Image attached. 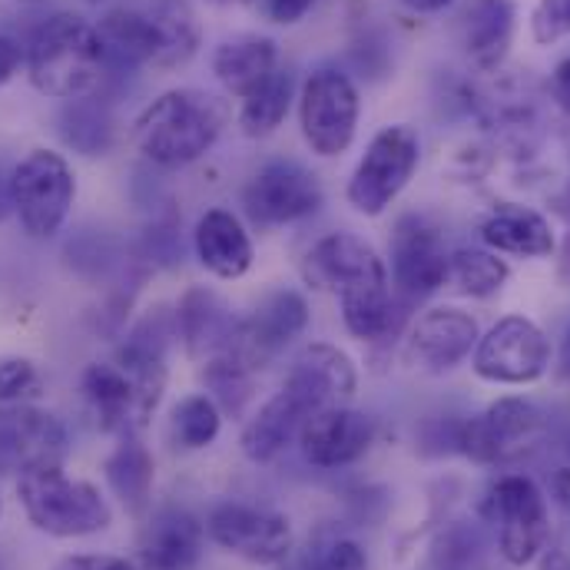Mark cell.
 <instances>
[{"instance_id":"14","label":"cell","mask_w":570,"mask_h":570,"mask_svg":"<svg viewBox=\"0 0 570 570\" xmlns=\"http://www.w3.org/2000/svg\"><path fill=\"white\" fill-rule=\"evenodd\" d=\"M392 285L405 302H422L448 283L451 256L441 229L425 216H402L392 233Z\"/></svg>"},{"instance_id":"29","label":"cell","mask_w":570,"mask_h":570,"mask_svg":"<svg viewBox=\"0 0 570 570\" xmlns=\"http://www.w3.org/2000/svg\"><path fill=\"white\" fill-rule=\"evenodd\" d=\"M149 10L159 23V37H163L159 70H173V67L189 63L199 50V40H203V27H199L193 3L189 0H153Z\"/></svg>"},{"instance_id":"38","label":"cell","mask_w":570,"mask_h":570,"mask_svg":"<svg viewBox=\"0 0 570 570\" xmlns=\"http://www.w3.org/2000/svg\"><path fill=\"white\" fill-rule=\"evenodd\" d=\"M53 570H134V564L114 554H73L63 558Z\"/></svg>"},{"instance_id":"22","label":"cell","mask_w":570,"mask_h":570,"mask_svg":"<svg viewBox=\"0 0 570 570\" xmlns=\"http://www.w3.org/2000/svg\"><path fill=\"white\" fill-rule=\"evenodd\" d=\"M514 0H468L458 13V37L478 70H498L514 40Z\"/></svg>"},{"instance_id":"44","label":"cell","mask_w":570,"mask_h":570,"mask_svg":"<svg viewBox=\"0 0 570 570\" xmlns=\"http://www.w3.org/2000/svg\"><path fill=\"white\" fill-rule=\"evenodd\" d=\"M541 570H570V561L561 554V551H548L544 554V564H541Z\"/></svg>"},{"instance_id":"34","label":"cell","mask_w":570,"mask_h":570,"mask_svg":"<svg viewBox=\"0 0 570 570\" xmlns=\"http://www.w3.org/2000/svg\"><path fill=\"white\" fill-rule=\"evenodd\" d=\"M434 568L438 570H488L484 541L471 524H454L434 544Z\"/></svg>"},{"instance_id":"47","label":"cell","mask_w":570,"mask_h":570,"mask_svg":"<svg viewBox=\"0 0 570 570\" xmlns=\"http://www.w3.org/2000/svg\"><path fill=\"white\" fill-rule=\"evenodd\" d=\"M90 3H97V7H124L127 0H90Z\"/></svg>"},{"instance_id":"35","label":"cell","mask_w":570,"mask_h":570,"mask_svg":"<svg viewBox=\"0 0 570 570\" xmlns=\"http://www.w3.org/2000/svg\"><path fill=\"white\" fill-rule=\"evenodd\" d=\"M43 389V379L30 358H0V405H27Z\"/></svg>"},{"instance_id":"40","label":"cell","mask_w":570,"mask_h":570,"mask_svg":"<svg viewBox=\"0 0 570 570\" xmlns=\"http://www.w3.org/2000/svg\"><path fill=\"white\" fill-rule=\"evenodd\" d=\"M20 63H23L20 47H17L13 40L0 37V87H3L7 80H13V73L20 70Z\"/></svg>"},{"instance_id":"18","label":"cell","mask_w":570,"mask_h":570,"mask_svg":"<svg viewBox=\"0 0 570 570\" xmlns=\"http://www.w3.org/2000/svg\"><path fill=\"white\" fill-rule=\"evenodd\" d=\"M355 385H358V375H355L352 358L335 345L315 342L298 355L283 389L292 392L315 415L325 409L348 405V399L355 395Z\"/></svg>"},{"instance_id":"25","label":"cell","mask_w":570,"mask_h":570,"mask_svg":"<svg viewBox=\"0 0 570 570\" xmlns=\"http://www.w3.org/2000/svg\"><path fill=\"white\" fill-rule=\"evenodd\" d=\"M203 269L219 279H239L253 269V239L229 209H209L193 233Z\"/></svg>"},{"instance_id":"23","label":"cell","mask_w":570,"mask_h":570,"mask_svg":"<svg viewBox=\"0 0 570 570\" xmlns=\"http://www.w3.org/2000/svg\"><path fill=\"white\" fill-rule=\"evenodd\" d=\"M107 63L117 67H159L163 53V37L153 10L137 7H110L107 17L97 23Z\"/></svg>"},{"instance_id":"19","label":"cell","mask_w":570,"mask_h":570,"mask_svg":"<svg viewBox=\"0 0 570 570\" xmlns=\"http://www.w3.org/2000/svg\"><path fill=\"white\" fill-rule=\"evenodd\" d=\"M372 441L375 422L348 405L315 412L298 434L302 454L315 468H345L358 461L372 448Z\"/></svg>"},{"instance_id":"15","label":"cell","mask_w":570,"mask_h":570,"mask_svg":"<svg viewBox=\"0 0 570 570\" xmlns=\"http://www.w3.org/2000/svg\"><path fill=\"white\" fill-rule=\"evenodd\" d=\"M206 534L223 551H229L243 561H253V564H283L292 554L288 518L266 511V508L239 504V501H226V504L213 508V514L206 521Z\"/></svg>"},{"instance_id":"42","label":"cell","mask_w":570,"mask_h":570,"mask_svg":"<svg viewBox=\"0 0 570 570\" xmlns=\"http://www.w3.org/2000/svg\"><path fill=\"white\" fill-rule=\"evenodd\" d=\"M551 491H554V501H558V508L568 514V521H570V468H558V471H554Z\"/></svg>"},{"instance_id":"46","label":"cell","mask_w":570,"mask_h":570,"mask_svg":"<svg viewBox=\"0 0 570 570\" xmlns=\"http://www.w3.org/2000/svg\"><path fill=\"white\" fill-rule=\"evenodd\" d=\"M561 375L570 379V332L568 338H564V348H561Z\"/></svg>"},{"instance_id":"16","label":"cell","mask_w":570,"mask_h":570,"mask_svg":"<svg viewBox=\"0 0 570 570\" xmlns=\"http://www.w3.org/2000/svg\"><path fill=\"white\" fill-rule=\"evenodd\" d=\"M63 454L67 428L57 415L33 405H7L0 412V474L60 468Z\"/></svg>"},{"instance_id":"17","label":"cell","mask_w":570,"mask_h":570,"mask_svg":"<svg viewBox=\"0 0 570 570\" xmlns=\"http://www.w3.org/2000/svg\"><path fill=\"white\" fill-rule=\"evenodd\" d=\"M478 338V318L471 312L458 305H438L412 325L409 358L422 372L444 375L474 352Z\"/></svg>"},{"instance_id":"45","label":"cell","mask_w":570,"mask_h":570,"mask_svg":"<svg viewBox=\"0 0 570 570\" xmlns=\"http://www.w3.org/2000/svg\"><path fill=\"white\" fill-rule=\"evenodd\" d=\"M10 206H13V203H10V179H7V186H3V179H0V219L7 216Z\"/></svg>"},{"instance_id":"43","label":"cell","mask_w":570,"mask_h":570,"mask_svg":"<svg viewBox=\"0 0 570 570\" xmlns=\"http://www.w3.org/2000/svg\"><path fill=\"white\" fill-rule=\"evenodd\" d=\"M409 10H415V13H438V10H444L448 3H454V0H402Z\"/></svg>"},{"instance_id":"2","label":"cell","mask_w":570,"mask_h":570,"mask_svg":"<svg viewBox=\"0 0 570 570\" xmlns=\"http://www.w3.org/2000/svg\"><path fill=\"white\" fill-rule=\"evenodd\" d=\"M302 279L312 288L338 295L345 328L362 342H379L395 332L392 276L382 256L352 233L318 239L302 259Z\"/></svg>"},{"instance_id":"12","label":"cell","mask_w":570,"mask_h":570,"mask_svg":"<svg viewBox=\"0 0 570 570\" xmlns=\"http://www.w3.org/2000/svg\"><path fill=\"white\" fill-rule=\"evenodd\" d=\"M305 325H308L305 298L292 288H279V292L266 295L249 318H239L233 348L223 358H229L239 372L253 375V372L266 368Z\"/></svg>"},{"instance_id":"20","label":"cell","mask_w":570,"mask_h":570,"mask_svg":"<svg viewBox=\"0 0 570 570\" xmlns=\"http://www.w3.org/2000/svg\"><path fill=\"white\" fill-rule=\"evenodd\" d=\"M206 548V528L186 508H159L140 531L146 570H193Z\"/></svg>"},{"instance_id":"24","label":"cell","mask_w":570,"mask_h":570,"mask_svg":"<svg viewBox=\"0 0 570 570\" xmlns=\"http://www.w3.org/2000/svg\"><path fill=\"white\" fill-rule=\"evenodd\" d=\"M481 239L494 253L521 256V259H544L558 249L551 223L518 203H498L484 223H481Z\"/></svg>"},{"instance_id":"10","label":"cell","mask_w":570,"mask_h":570,"mask_svg":"<svg viewBox=\"0 0 570 570\" xmlns=\"http://www.w3.org/2000/svg\"><path fill=\"white\" fill-rule=\"evenodd\" d=\"M358 90L338 70H315L298 97V127L315 156H342L358 130Z\"/></svg>"},{"instance_id":"26","label":"cell","mask_w":570,"mask_h":570,"mask_svg":"<svg viewBox=\"0 0 570 570\" xmlns=\"http://www.w3.org/2000/svg\"><path fill=\"white\" fill-rule=\"evenodd\" d=\"M312 419V412L292 395L279 389L253 419L243 428V454L256 464H266L273 458H279L292 441H298L305 422Z\"/></svg>"},{"instance_id":"3","label":"cell","mask_w":570,"mask_h":570,"mask_svg":"<svg viewBox=\"0 0 570 570\" xmlns=\"http://www.w3.org/2000/svg\"><path fill=\"white\" fill-rule=\"evenodd\" d=\"M23 63L37 94L53 100H80L100 87L107 53L94 23L77 13H57L33 30Z\"/></svg>"},{"instance_id":"27","label":"cell","mask_w":570,"mask_h":570,"mask_svg":"<svg viewBox=\"0 0 570 570\" xmlns=\"http://www.w3.org/2000/svg\"><path fill=\"white\" fill-rule=\"evenodd\" d=\"M276 63H279L276 43L269 37H259V33L233 37V40H226V43H219L213 50L216 80L229 94H236L239 100L246 94H253L263 80H269L276 73Z\"/></svg>"},{"instance_id":"9","label":"cell","mask_w":570,"mask_h":570,"mask_svg":"<svg viewBox=\"0 0 570 570\" xmlns=\"http://www.w3.org/2000/svg\"><path fill=\"white\" fill-rule=\"evenodd\" d=\"M474 375L491 385H531L551 365L544 328L524 315H504L474 345Z\"/></svg>"},{"instance_id":"7","label":"cell","mask_w":570,"mask_h":570,"mask_svg":"<svg viewBox=\"0 0 570 570\" xmlns=\"http://www.w3.org/2000/svg\"><path fill=\"white\" fill-rule=\"evenodd\" d=\"M419 163L422 140L412 127L395 124L379 130L348 179V206L362 216H382L412 183Z\"/></svg>"},{"instance_id":"33","label":"cell","mask_w":570,"mask_h":570,"mask_svg":"<svg viewBox=\"0 0 570 570\" xmlns=\"http://www.w3.org/2000/svg\"><path fill=\"white\" fill-rule=\"evenodd\" d=\"M223 412L209 395H189L173 409V441L186 451L209 448L219 438Z\"/></svg>"},{"instance_id":"5","label":"cell","mask_w":570,"mask_h":570,"mask_svg":"<svg viewBox=\"0 0 570 570\" xmlns=\"http://www.w3.org/2000/svg\"><path fill=\"white\" fill-rule=\"evenodd\" d=\"M17 498L27 521L50 538H87L114 524V511L100 488L67 478L63 468H37L20 474Z\"/></svg>"},{"instance_id":"11","label":"cell","mask_w":570,"mask_h":570,"mask_svg":"<svg viewBox=\"0 0 570 570\" xmlns=\"http://www.w3.org/2000/svg\"><path fill=\"white\" fill-rule=\"evenodd\" d=\"M544 434V415L524 399H498L458 428V451L478 464H508L528 454Z\"/></svg>"},{"instance_id":"13","label":"cell","mask_w":570,"mask_h":570,"mask_svg":"<svg viewBox=\"0 0 570 570\" xmlns=\"http://www.w3.org/2000/svg\"><path fill=\"white\" fill-rule=\"evenodd\" d=\"M325 193L312 169L292 159H276L263 166L243 189L246 216L256 226H288L312 216L322 206Z\"/></svg>"},{"instance_id":"50","label":"cell","mask_w":570,"mask_h":570,"mask_svg":"<svg viewBox=\"0 0 570 570\" xmlns=\"http://www.w3.org/2000/svg\"><path fill=\"white\" fill-rule=\"evenodd\" d=\"M27 3H37V0H27Z\"/></svg>"},{"instance_id":"41","label":"cell","mask_w":570,"mask_h":570,"mask_svg":"<svg viewBox=\"0 0 570 570\" xmlns=\"http://www.w3.org/2000/svg\"><path fill=\"white\" fill-rule=\"evenodd\" d=\"M551 94H554V104H558L564 114H570V57L558 63V70H554V77H551Z\"/></svg>"},{"instance_id":"28","label":"cell","mask_w":570,"mask_h":570,"mask_svg":"<svg viewBox=\"0 0 570 570\" xmlns=\"http://www.w3.org/2000/svg\"><path fill=\"white\" fill-rule=\"evenodd\" d=\"M107 481L114 488V494L130 508V511H142L149 504L153 494V454L146 451V444L137 441V434L124 438L117 444V451L107 458L104 464Z\"/></svg>"},{"instance_id":"48","label":"cell","mask_w":570,"mask_h":570,"mask_svg":"<svg viewBox=\"0 0 570 570\" xmlns=\"http://www.w3.org/2000/svg\"><path fill=\"white\" fill-rule=\"evenodd\" d=\"M564 273L570 276V239H568V246H564Z\"/></svg>"},{"instance_id":"30","label":"cell","mask_w":570,"mask_h":570,"mask_svg":"<svg viewBox=\"0 0 570 570\" xmlns=\"http://www.w3.org/2000/svg\"><path fill=\"white\" fill-rule=\"evenodd\" d=\"M292 107V77L276 70L269 80H263L253 94L243 97L239 104V130L253 140L273 137Z\"/></svg>"},{"instance_id":"4","label":"cell","mask_w":570,"mask_h":570,"mask_svg":"<svg viewBox=\"0 0 570 570\" xmlns=\"http://www.w3.org/2000/svg\"><path fill=\"white\" fill-rule=\"evenodd\" d=\"M226 127V107L203 90H166L134 120V142L156 166L176 169L206 156Z\"/></svg>"},{"instance_id":"49","label":"cell","mask_w":570,"mask_h":570,"mask_svg":"<svg viewBox=\"0 0 570 570\" xmlns=\"http://www.w3.org/2000/svg\"><path fill=\"white\" fill-rule=\"evenodd\" d=\"M0 518H3V501H0Z\"/></svg>"},{"instance_id":"31","label":"cell","mask_w":570,"mask_h":570,"mask_svg":"<svg viewBox=\"0 0 570 570\" xmlns=\"http://www.w3.org/2000/svg\"><path fill=\"white\" fill-rule=\"evenodd\" d=\"M60 134L67 146L80 149L83 156H104L114 142V124L107 107H100L94 97L70 100L60 117Z\"/></svg>"},{"instance_id":"39","label":"cell","mask_w":570,"mask_h":570,"mask_svg":"<svg viewBox=\"0 0 570 570\" xmlns=\"http://www.w3.org/2000/svg\"><path fill=\"white\" fill-rule=\"evenodd\" d=\"M315 3L318 0H266V13H269V20L288 27V23H298Z\"/></svg>"},{"instance_id":"37","label":"cell","mask_w":570,"mask_h":570,"mask_svg":"<svg viewBox=\"0 0 570 570\" xmlns=\"http://www.w3.org/2000/svg\"><path fill=\"white\" fill-rule=\"evenodd\" d=\"M315 570H368V554L358 541H335L325 548Z\"/></svg>"},{"instance_id":"8","label":"cell","mask_w":570,"mask_h":570,"mask_svg":"<svg viewBox=\"0 0 570 570\" xmlns=\"http://www.w3.org/2000/svg\"><path fill=\"white\" fill-rule=\"evenodd\" d=\"M484 514L498 524V551L511 568H524L544 554L548 504L541 488L524 474H504L488 488Z\"/></svg>"},{"instance_id":"21","label":"cell","mask_w":570,"mask_h":570,"mask_svg":"<svg viewBox=\"0 0 570 570\" xmlns=\"http://www.w3.org/2000/svg\"><path fill=\"white\" fill-rule=\"evenodd\" d=\"M239 318L226 308V302L209 288H189L176 305V335L186 342V352L196 362L223 358L233 348Z\"/></svg>"},{"instance_id":"36","label":"cell","mask_w":570,"mask_h":570,"mask_svg":"<svg viewBox=\"0 0 570 570\" xmlns=\"http://www.w3.org/2000/svg\"><path fill=\"white\" fill-rule=\"evenodd\" d=\"M531 37L541 47L570 37V0H538L531 13Z\"/></svg>"},{"instance_id":"6","label":"cell","mask_w":570,"mask_h":570,"mask_svg":"<svg viewBox=\"0 0 570 570\" xmlns=\"http://www.w3.org/2000/svg\"><path fill=\"white\" fill-rule=\"evenodd\" d=\"M77 199L70 163L53 149L27 153L10 173V203L20 226L33 239H50L67 223Z\"/></svg>"},{"instance_id":"32","label":"cell","mask_w":570,"mask_h":570,"mask_svg":"<svg viewBox=\"0 0 570 570\" xmlns=\"http://www.w3.org/2000/svg\"><path fill=\"white\" fill-rule=\"evenodd\" d=\"M508 276H511L508 263L488 249H458L451 256V269H448V283H454V288L468 298L498 295L508 283Z\"/></svg>"},{"instance_id":"1","label":"cell","mask_w":570,"mask_h":570,"mask_svg":"<svg viewBox=\"0 0 570 570\" xmlns=\"http://www.w3.org/2000/svg\"><path fill=\"white\" fill-rule=\"evenodd\" d=\"M176 335V312H149L127 342L104 362H90L80 389L97 425L114 434H137L159 409L166 389V345Z\"/></svg>"}]
</instances>
